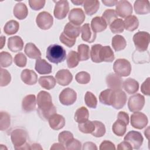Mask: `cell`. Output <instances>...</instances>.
<instances>
[{
    "instance_id": "1",
    "label": "cell",
    "mask_w": 150,
    "mask_h": 150,
    "mask_svg": "<svg viewBox=\"0 0 150 150\" xmlns=\"http://www.w3.org/2000/svg\"><path fill=\"white\" fill-rule=\"evenodd\" d=\"M36 103L38 105L37 112L39 116L44 120H47L56 114L57 110L52 103L50 94L46 91H40L37 96Z\"/></svg>"
},
{
    "instance_id": "2",
    "label": "cell",
    "mask_w": 150,
    "mask_h": 150,
    "mask_svg": "<svg viewBox=\"0 0 150 150\" xmlns=\"http://www.w3.org/2000/svg\"><path fill=\"white\" fill-rule=\"evenodd\" d=\"M28 134L22 128H16L11 134V138L14 148L16 150L30 149V145L26 142Z\"/></svg>"
},
{
    "instance_id": "3",
    "label": "cell",
    "mask_w": 150,
    "mask_h": 150,
    "mask_svg": "<svg viewBox=\"0 0 150 150\" xmlns=\"http://www.w3.org/2000/svg\"><path fill=\"white\" fill-rule=\"evenodd\" d=\"M46 57L49 62L58 64L63 62L66 59V52L62 46L57 44H53L47 49Z\"/></svg>"
},
{
    "instance_id": "4",
    "label": "cell",
    "mask_w": 150,
    "mask_h": 150,
    "mask_svg": "<svg viewBox=\"0 0 150 150\" xmlns=\"http://www.w3.org/2000/svg\"><path fill=\"white\" fill-rule=\"evenodd\" d=\"M133 42L137 51L145 52L147 50L150 42V35L146 32L139 31L134 35Z\"/></svg>"
},
{
    "instance_id": "5",
    "label": "cell",
    "mask_w": 150,
    "mask_h": 150,
    "mask_svg": "<svg viewBox=\"0 0 150 150\" xmlns=\"http://www.w3.org/2000/svg\"><path fill=\"white\" fill-rule=\"evenodd\" d=\"M113 70L115 73L119 76L127 77L131 73V65L127 59H118L114 63Z\"/></svg>"
},
{
    "instance_id": "6",
    "label": "cell",
    "mask_w": 150,
    "mask_h": 150,
    "mask_svg": "<svg viewBox=\"0 0 150 150\" xmlns=\"http://www.w3.org/2000/svg\"><path fill=\"white\" fill-rule=\"evenodd\" d=\"M36 22L38 26L43 30L49 29L53 24V18L47 12H40L36 16Z\"/></svg>"
},
{
    "instance_id": "7",
    "label": "cell",
    "mask_w": 150,
    "mask_h": 150,
    "mask_svg": "<svg viewBox=\"0 0 150 150\" xmlns=\"http://www.w3.org/2000/svg\"><path fill=\"white\" fill-rule=\"evenodd\" d=\"M145 104V97L139 93L131 96L128 99V107L131 112L141 111Z\"/></svg>"
},
{
    "instance_id": "8",
    "label": "cell",
    "mask_w": 150,
    "mask_h": 150,
    "mask_svg": "<svg viewBox=\"0 0 150 150\" xmlns=\"http://www.w3.org/2000/svg\"><path fill=\"white\" fill-rule=\"evenodd\" d=\"M124 141H127L130 144L132 148L138 149L141 146L144 138L142 134L136 131H130L124 138Z\"/></svg>"
},
{
    "instance_id": "9",
    "label": "cell",
    "mask_w": 150,
    "mask_h": 150,
    "mask_svg": "<svg viewBox=\"0 0 150 150\" xmlns=\"http://www.w3.org/2000/svg\"><path fill=\"white\" fill-rule=\"evenodd\" d=\"M77 100L76 92L71 88L63 89L59 94V101L63 105H70L73 104Z\"/></svg>"
},
{
    "instance_id": "10",
    "label": "cell",
    "mask_w": 150,
    "mask_h": 150,
    "mask_svg": "<svg viewBox=\"0 0 150 150\" xmlns=\"http://www.w3.org/2000/svg\"><path fill=\"white\" fill-rule=\"evenodd\" d=\"M148 122L145 114L141 112H134L131 116V125L135 128L141 129L145 128Z\"/></svg>"
},
{
    "instance_id": "11",
    "label": "cell",
    "mask_w": 150,
    "mask_h": 150,
    "mask_svg": "<svg viewBox=\"0 0 150 150\" xmlns=\"http://www.w3.org/2000/svg\"><path fill=\"white\" fill-rule=\"evenodd\" d=\"M69 11V2L66 0H60L56 2L54 9V16L57 19L66 18Z\"/></svg>"
},
{
    "instance_id": "12",
    "label": "cell",
    "mask_w": 150,
    "mask_h": 150,
    "mask_svg": "<svg viewBox=\"0 0 150 150\" xmlns=\"http://www.w3.org/2000/svg\"><path fill=\"white\" fill-rule=\"evenodd\" d=\"M115 12L118 16L121 18H126L131 15L132 13V6L128 1H119L116 4Z\"/></svg>"
},
{
    "instance_id": "13",
    "label": "cell",
    "mask_w": 150,
    "mask_h": 150,
    "mask_svg": "<svg viewBox=\"0 0 150 150\" xmlns=\"http://www.w3.org/2000/svg\"><path fill=\"white\" fill-rule=\"evenodd\" d=\"M127 98L126 94L122 90H114L111 105L115 109H121L125 105Z\"/></svg>"
},
{
    "instance_id": "14",
    "label": "cell",
    "mask_w": 150,
    "mask_h": 150,
    "mask_svg": "<svg viewBox=\"0 0 150 150\" xmlns=\"http://www.w3.org/2000/svg\"><path fill=\"white\" fill-rule=\"evenodd\" d=\"M85 18L84 12L81 8H73L70 10L68 16L70 22L77 26L81 25L84 22Z\"/></svg>"
},
{
    "instance_id": "15",
    "label": "cell",
    "mask_w": 150,
    "mask_h": 150,
    "mask_svg": "<svg viewBox=\"0 0 150 150\" xmlns=\"http://www.w3.org/2000/svg\"><path fill=\"white\" fill-rule=\"evenodd\" d=\"M105 82L107 87L112 90H121L123 81L118 75L111 73L108 74L105 78Z\"/></svg>"
},
{
    "instance_id": "16",
    "label": "cell",
    "mask_w": 150,
    "mask_h": 150,
    "mask_svg": "<svg viewBox=\"0 0 150 150\" xmlns=\"http://www.w3.org/2000/svg\"><path fill=\"white\" fill-rule=\"evenodd\" d=\"M55 79L59 84L66 86L71 82L73 80V76L69 70L61 69L56 73L55 75Z\"/></svg>"
},
{
    "instance_id": "17",
    "label": "cell",
    "mask_w": 150,
    "mask_h": 150,
    "mask_svg": "<svg viewBox=\"0 0 150 150\" xmlns=\"http://www.w3.org/2000/svg\"><path fill=\"white\" fill-rule=\"evenodd\" d=\"M36 98L34 94H29L24 97L22 101V110L26 112L34 111L36 108Z\"/></svg>"
},
{
    "instance_id": "18",
    "label": "cell",
    "mask_w": 150,
    "mask_h": 150,
    "mask_svg": "<svg viewBox=\"0 0 150 150\" xmlns=\"http://www.w3.org/2000/svg\"><path fill=\"white\" fill-rule=\"evenodd\" d=\"M22 81L28 85H34L37 83L38 76L36 73L30 69H26L22 70L21 74Z\"/></svg>"
},
{
    "instance_id": "19",
    "label": "cell",
    "mask_w": 150,
    "mask_h": 150,
    "mask_svg": "<svg viewBox=\"0 0 150 150\" xmlns=\"http://www.w3.org/2000/svg\"><path fill=\"white\" fill-rule=\"evenodd\" d=\"M8 47L12 52H20L23 49V42L19 36H14L9 38L8 40Z\"/></svg>"
},
{
    "instance_id": "20",
    "label": "cell",
    "mask_w": 150,
    "mask_h": 150,
    "mask_svg": "<svg viewBox=\"0 0 150 150\" xmlns=\"http://www.w3.org/2000/svg\"><path fill=\"white\" fill-rule=\"evenodd\" d=\"M81 39L88 43L93 42L96 38V33L93 32L89 23H85L81 27Z\"/></svg>"
},
{
    "instance_id": "21",
    "label": "cell",
    "mask_w": 150,
    "mask_h": 150,
    "mask_svg": "<svg viewBox=\"0 0 150 150\" xmlns=\"http://www.w3.org/2000/svg\"><path fill=\"white\" fill-rule=\"evenodd\" d=\"M48 120L50 128L54 130H59L63 128L65 125V119L60 114H54Z\"/></svg>"
},
{
    "instance_id": "22",
    "label": "cell",
    "mask_w": 150,
    "mask_h": 150,
    "mask_svg": "<svg viewBox=\"0 0 150 150\" xmlns=\"http://www.w3.org/2000/svg\"><path fill=\"white\" fill-rule=\"evenodd\" d=\"M35 69L40 74H47L52 73V67L45 59H37L35 63Z\"/></svg>"
},
{
    "instance_id": "23",
    "label": "cell",
    "mask_w": 150,
    "mask_h": 150,
    "mask_svg": "<svg viewBox=\"0 0 150 150\" xmlns=\"http://www.w3.org/2000/svg\"><path fill=\"white\" fill-rule=\"evenodd\" d=\"M135 12L138 15H146L149 13V1L146 0H138L134 4Z\"/></svg>"
},
{
    "instance_id": "24",
    "label": "cell",
    "mask_w": 150,
    "mask_h": 150,
    "mask_svg": "<svg viewBox=\"0 0 150 150\" xmlns=\"http://www.w3.org/2000/svg\"><path fill=\"white\" fill-rule=\"evenodd\" d=\"M25 53L28 57L32 59H39L41 57L40 50L32 43H28L26 45L24 49Z\"/></svg>"
},
{
    "instance_id": "25",
    "label": "cell",
    "mask_w": 150,
    "mask_h": 150,
    "mask_svg": "<svg viewBox=\"0 0 150 150\" xmlns=\"http://www.w3.org/2000/svg\"><path fill=\"white\" fill-rule=\"evenodd\" d=\"M84 11L87 15L91 16L95 14L99 9L100 2L97 0H86L83 3Z\"/></svg>"
},
{
    "instance_id": "26",
    "label": "cell",
    "mask_w": 150,
    "mask_h": 150,
    "mask_svg": "<svg viewBox=\"0 0 150 150\" xmlns=\"http://www.w3.org/2000/svg\"><path fill=\"white\" fill-rule=\"evenodd\" d=\"M63 32L67 36L76 39L81 32V27L80 26L75 25L70 22H68L64 28Z\"/></svg>"
},
{
    "instance_id": "27",
    "label": "cell",
    "mask_w": 150,
    "mask_h": 150,
    "mask_svg": "<svg viewBox=\"0 0 150 150\" xmlns=\"http://www.w3.org/2000/svg\"><path fill=\"white\" fill-rule=\"evenodd\" d=\"M13 15L18 19L22 20L25 19L28 14V9L26 5L22 2L17 3L13 11Z\"/></svg>"
},
{
    "instance_id": "28",
    "label": "cell",
    "mask_w": 150,
    "mask_h": 150,
    "mask_svg": "<svg viewBox=\"0 0 150 150\" xmlns=\"http://www.w3.org/2000/svg\"><path fill=\"white\" fill-rule=\"evenodd\" d=\"M122 87L128 94H134L138 91L139 83L135 79L128 78L123 82Z\"/></svg>"
},
{
    "instance_id": "29",
    "label": "cell",
    "mask_w": 150,
    "mask_h": 150,
    "mask_svg": "<svg viewBox=\"0 0 150 150\" xmlns=\"http://www.w3.org/2000/svg\"><path fill=\"white\" fill-rule=\"evenodd\" d=\"M107 25L100 16H96L91 21V28L95 33L101 32L107 28Z\"/></svg>"
},
{
    "instance_id": "30",
    "label": "cell",
    "mask_w": 150,
    "mask_h": 150,
    "mask_svg": "<svg viewBox=\"0 0 150 150\" xmlns=\"http://www.w3.org/2000/svg\"><path fill=\"white\" fill-rule=\"evenodd\" d=\"M100 58L101 62H112L115 57L111 47L109 46H102L100 52Z\"/></svg>"
},
{
    "instance_id": "31",
    "label": "cell",
    "mask_w": 150,
    "mask_h": 150,
    "mask_svg": "<svg viewBox=\"0 0 150 150\" xmlns=\"http://www.w3.org/2000/svg\"><path fill=\"white\" fill-rule=\"evenodd\" d=\"M124 29L128 31L132 32L136 30L139 26V21L135 15H129L126 17L124 21Z\"/></svg>"
},
{
    "instance_id": "32",
    "label": "cell",
    "mask_w": 150,
    "mask_h": 150,
    "mask_svg": "<svg viewBox=\"0 0 150 150\" xmlns=\"http://www.w3.org/2000/svg\"><path fill=\"white\" fill-rule=\"evenodd\" d=\"M38 81L42 88L47 90H50L54 88L56 83V79L52 76H41L39 79Z\"/></svg>"
},
{
    "instance_id": "33",
    "label": "cell",
    "mask_w": 150,
    "mask_h": 150,
    "mask_svg": "<svg viewBox=\"0 0 150 150\" xmlns=\"http://www.w3.org/2000/svg\"><path fill=\"white\" fill-rule=\"evenodd\" d=\"M111 44L114 50L118 52L125 48L127 46V42L122 36L117 35L112 38Z\"/></svg>"
},
{
    "instance_id": "34",
    "label": "cell",
    "mask_w": 150,
    "mask_h": 150,
    "mask_svg": "<svg viewBox=\"0 0 150 150\" xmlns=\"http://www.w3.org/2000/svg\"><path fill=\"white\" fill-rule=\"evenodd\" d=\"M89 117V112L85 107L79 108L74 114V120L77 123H82L88 120Z\"/></svg>"
},
{
    "instance_id": "35",
    "label": "cell",
    "mask_w": 150,
    "mask_h": 150,
    "mask_svg": "<svg viewBox=\"0 0 150 150\" xmlns=\"http://www.w3.org/2000/svg\"><path fill=\"white\" fill-rule=\"evenodd\" d=\"M112 130L114 134L118 137L123 136L127 130V125L122 121L118 119L112 125Z\"/></svg>"
},
{
    "instance_id": "36",
    "label": "cell",
    "mask_w": 150,
    "mask_h": 150,
    "mask_svg": "<svg viewBox=\"0 0 150 150\" xmlns=\"http://www.w3.org/2000/svg\"><path fill=\"white\" fill-rule=\"evenodd\" d=\"M113 91L114 90L110 88L101 91L99 96V100L100 103L107 105H111Z\"/></svg>"
},
{
    "instance_id": "37",
    "label": "cell",
    "mask_w": 150,
    "mask_h": 150,
    "mask_svg": "<svg viewBox=\"0 0 150 150\" xmlns=\"http://www.w3.org/2000/svg\"><path fill=\"white\" fill-rule=\"evenodd\" d=\"M19 28V24L17 21L15 20H10L5 23L4 27V31L6 35H11L17 33Z\"/></svg>"
},
{
    "instance_id": "38",
    "label": "cell",
    "mask_w": 150,
    "mask_h": 150,
    "mask_svg": "<svg viewBox=\"0 0 150 150\" xmlns=\"http://www.w3.org/2000/svg\"><path fill=\"white\" fill-rule=\"evenodd\" d=\"M78 56L80 61H86L90 57L89 46L85 44H80L77 47Z\"/></svg>"
},
{
    "instance_id": "39",
    "label": "cell",
    "mask_w": 150,
    "mask_h": 150,
    "mask_svg": "<svg viewBox=\"0 0 150 150\" xmlns=\"http://www.w3.org/2000/svg\"><path fill=\"white\" fill-rule=\"evenodd\" d=\"M79 58L78 53L74 51H70L67 56V64L69 68H74L76 67L79 63Z\"/></svg>"
},
{
    "instance_id": "40",
    "label": "cell",
    "mask_w": 150,
    "mask_h": 150,
    "mask_svg": "<svg viewBox=\"0 0 150 150\" xmlns=\"http://www.w3.org/2000/svg\"><path fill=\"white\" fill-rule=\"evenodd\" d=\"M110 29L113 33H122L124 30V21L120 18L116 19L110 25Z\"/></svg>"
},
{
    "instance_id": "41",
    "label": "cell",
    "mask_w": 150,
    "mask_h": 150,
    "mask_svg": "<svg viewBox=\"0 0 150 150\" xmlns=\"http://www.w3.org/2000/svg\"><path fill=\"white\" fill-rule=\"evenodd\" d=\"M11 125V117L5 111H1L0 114V129L1 131L6 130Z\"/></svg>"
},
{
    "instance_id": "42",
    "label": "cell",
    "mask_w": 150,
    "mask_h": 150,
    "mask_svg": "<svg viewBox=\"0 0 150 150\" xmlns=\"http://www.w3.org/2000/svg\"><path fill=\"white\" fill-rule=\"evenodd\" d=\"M78 128L80 131L83 133L91 134L95 129V125L93 121L87 120L86 122L79 123L78 125Z\"/></svg>"
},
{
    "instance_id": "43",
    "label": "cell",
    "mask_w": 150,
    "mask_h": 150,
    "mask_svg": "<svg viewBox=\"0 0 150 150\" xmlns=\"http://www.w3.org/2000/svg\"><path fill=\"white\" fill-rule=\"evenodd\" d=\"M118 15L114 9H106L102 14V18L105 21L107 25H110L114 20L117 19Z\"/></svg>"
},
{
    "instance_id": "44",
    "label": "cell",
    "mask_w": 150,
    "mask_h": 150,
    "mask_svg": "<svg viewBox=\"0 0 150 150\" xmlns=\"http://www.w3.org/2000/svg\"><path fill=\"white\" fill-rule=\"evenodd\" d=\"M95 125V129L94 131L91 133V135L95 137H101L105 133V127L103 123L98 121H93Z\"/></svg>"
},
{
    "instance_id": "45",
    "label": "cell",
    "mask_w": 150,
    "mask_h": 150,
    "mask_svg": "<svg viewBox=\"0 0 150 150\" xmlns=\"http://www.w3.org/2000/svg\"><path fill=\"white\" fill-rule=\"evenodd\" d=\"M103 46L100 44H96L91 46L90 52V57L91 60L94 63H101L100 58V52Z\"/></svg>"
},
{
    "instance_id": "46",
    "label": "cell",
    "mask_w": 150,
    "mask_h": 150,
    "mask_svg": "<svg viewBox=\"0 0 150 150\" xmlns=\"http://www.w3.org/2000/svg\"><path fill=\"white\" fill-rule=\"evenodd\" d=\"M73 135L68 131H63L59 133L58 136V141L64 146H66L73 139Z\"/></svg>"
},
{
    "instance_id": "47",
    "label": "cell",
    "mask_w": 150,
    "mask_h": 150,
    "mask_svg": "<svg viewBox=\"0 0 150 150\" xmlns=\"http://www.w3.org/2000/svg\"><path fill=\"white\" fill-rule=\"evenodd\" d=\"M12 57L8 52L3 51L0 53V65L1 67H8L12 64Z\"/></svg>"
},
{
    "instance_id": "48",
    "label": "cell",
    "mask_w": 150,
    "mask_h": 150,
    "mask_svg": "<svg viewBox=\"0 0 150 150\" xmlns=\"http://www.w3.org/2000/svg\"><path fill=\"white\" fill-rule=\"evenodd\" d=\"M85 103L87 107L91 108H96L97 105L96 97L90 91H87L84 96Z\"/></svg>"
},
{
    "instance_id": "49",
    "label": "cell",
    "mask_w": 150,
    "mask_h": 150,
    "mask_svg": "<svg viewBox=\"0 0 150 150\" xmlns=\"http://www.w3.org/2000/svg\"><path fill=\"white\" fill-rule=\"evenodd\" d=\"M75 79L78 83L86 84L90 82V75L86 71H80L76 74Z\"/></svg>"
},
{
    "instance_id": "50",
    "label": "cell",
    "mask_w": 150,
    "mask_h": 150,
    "mask_svg": "<svg viewBox=\"0 0 150 150\" xmlns=\"http://www.w3.org/2000/svg\"><path fill=\"white\" fill-rule=\"evenodd\" d=\"M11 81V76L7 70L1 69V77H0V86L4 87L7 86Z\"/></svg>"
},
{
    "instance_id": "51",
    "label": "cell",
    "mask_w": 150,
    "mask_h": 150,
    "mask_svg": "<svg viewBox=\"0 0 150 150\" xmlns=\"http://www.w3.org/2000/svg\"><path fill=\"white\" fill-rule=\"evenodd\" d=\"M13 61L17 66L23 67L26 65L27 59L23 53H19L15 56Z\"/></svg>"
},
{
    "instance_id": "52",
    "label": "cell",
    "mask_w": 150,
    "mask_h": 150,
    "mask_svg": "<svg viewBox=\"0 0 150 150\" xmlns=\"http://www.w3.org/2000/svg\"><path fill=\"white\" fill-rule=\"evenodd\" d=\"M59 40L62 43H63L64 45H65L69 47H73L76 43V39H73L67 36L64 34L63 32L60 34L59 37Z\"/></svg>"
},
{
    "instance_id": "53",
    "label": "cell",
    "mask_w": 150,
    "mask_h": 150,
    "mask_svg": "<svg viewBox=\"0 0 150 150\" xmlns=\"http://www.w3.org/2000/svg\"><path fill=\"white\" fill-rule=\"evenodd\" d=\"M45 0H29V4L30 7L35 11H39L43 8L45 5Z\"/></svg>"
},
{
    "instance_id": "54",
    "label": "cell",
    "mask_w": 150,
    "mask_h": 150,
    "mask_svg": "<svg viewBox=\"0 0 150 150\" xmlns=\"http://www.w3.org/2000/svg\"><path fill=\"white\" fill-rule=\"evenodd\" d=\"M66 148L68 150H76H76H80L82 148H81V144L79 140L73 138L66 145Z\"/></svg>"
},
{
    "instance_id": "55",
    "label": "cell",
    "mask_w": 150,
    "mask_h": 150,
    "mask_svg": "<svg viewBox=\"0 0 150 150\" xmlns=\"http://www.w3.org/2000/svg\"><path fill=\"white\" fill-rule=\"evenodd\" d=\"M141 92L146 96L150 95V78L148 77L141 86Z\"/></svg>"
},
{
    "instance_id": "56",
    "label": "cell",
    "mask_w": 150,
    "mask_h": 150,
    "mask_svg": "<svg viewBox=\"0 0 150 150\" xmlns=\"http://www.w3.org/2000/svg\"><path fill=\"white\" fill-rule=\"evenodd\" d=\"M99 149L100 150H105V149H115V146L114 145V144L110 141H107V140H105L104 141H103L100 145V148Z\"/></svg>"
},
{
    "instance_id": "57",
    "label": "cell",
    "mask_w": 150,
    "mask_h": 150,
    "mask_svg": "<svg viewBox=\"0 0 150 150\" xmlns=\"http://www.w3.org/2000/svg\"><path fill=\"white\" fill-rule=\"evenodd\" d=\"M117 117L118 119L124 122L127 125L129 124V115L127 112L124 111H120L118 112Z\"/></svg>"
},
{
    "instance_id": "58",
    "label": "cell",
    "mask_w": 150,
    "mask_h": 150,
    "mask_svg": "<svg viewBox=\"0 0 150 150\" xmlns=\"http://www.w3.org/2000/svg\"><path fill=\"white\" fill-rule=\"evenodd\" d=\"M117 149L119 150H132V147L131 146V145H130V144L129 142H128L127 141H123L121 142V143H120L118 146H117Z\"/></svg>"
},
{
    "instance_id": "59",
    "label": "cell",
    "mask_w": 150,
    "mask_h": 150,
    "mask_svg": "<svg viewBox=\"0 0 150 150\" xmlns=\"http://www.w3.org/2000/svg\"><path fill=\"white\" fill-rule=\"evenodd\" d=\"M82 149L83 150H97L96 145L92 142H86L83 144Z\"/></svg>"
},
{
    "instance_id": "60",
    "label": "cell",
    "mask_w": 150,
    "mask_h": 150,
    "mask_svg": "<svg viewBox=\"0 0 150 150\" xmlns=\"http://www.w3.org/2000/svg\"><path fill=\"white\" fill-rule=\"evenodd\" d=\"M66 148L64 147V146L61 143H54L53 144L52 146L50 147V150H60V149H65Z\"/></svg>"
},
{
    "instance_id": "61",
    "label": "cell",
    "mask_w": 150,
    "mask_h": 150,
    "mask_svg": "<svg viewBox=\"0 0 150 150\" xmlns=\"http://www.w3.org/2000/svg\"><path fill=\"white\" fill-rule=\"evenodd\" d=\"M102 2L107 6H112L115 5L117 2L118 1L116 0H103Z\"/></svg>"
},
{
    "instance_id": "62",
    "label": "cell",
    "mask_w": 150,
    "mask_h": 150,
    "mask_svg": "<svg viewBox=\"0 0 150 150\" xmlns=\"http://www.w3.org/2000/svg\"><path fill=\"white\" fill-rule=\"evenodd\" d=\"M30 149H35V150H42L43 148L42 147L40 146V145L38 143H34L32 145H30Z\"/></svg>"
},
{
    "instance_id": "63",
    "label": "cell",
    "mask_w": 150,
    "mask_h": 150,
    "mask_svg": "<svg viewBox=\"0 0 150 150\" xmlns=\"http://www.w3.org/2000/svg\"><path fill=\"white\" fill-rule=\"evenodd\" d=\"M84 1H83V0H75V1H71V2L76 5H81L83 3H84Z\"/></svg>"
},
{
    "instance_id": "64",
    "label": "cell",
    "mask_w": 150,
    "mask_h": 150,
    "mask_svg": "<svg viewBox=\"0 0 150 150\" xmlns=\"http://www.w3.org/2000/svg\"><path fill=\"white\" fill-rule=\"evenodd\" d=\"M5 40L6 38L4 36H1V49H2L4 47V46L5 45Z\"/></svg>"
}]
</instances>
